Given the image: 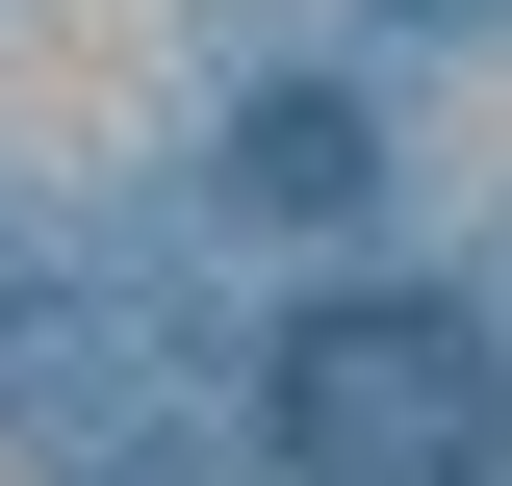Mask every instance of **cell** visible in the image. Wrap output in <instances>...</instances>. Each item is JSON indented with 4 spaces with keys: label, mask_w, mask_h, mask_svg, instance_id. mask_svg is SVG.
<instances>
[{
    "label": "cell",
    "mask_w": 512,
    "mask_h": 486,
    "mask_svg": "<svg viewBox=\"0 0 512 486\" xmlns=\"http://www.w3.org/2000/svg\"><path fill=\"white\" fill-rule=\"evenodd\" d=\"M282 486H512V333L436 282H308L282 359H256Z\"/></svg>",
    "instance_id": "obj_1"
}]
</instances>
